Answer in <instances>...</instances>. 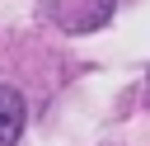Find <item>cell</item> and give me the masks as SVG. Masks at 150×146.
<instances>
[{
  "mask_svg": "<svg viewBox=\"0 0 150 146\" xmlns=\"http://www.w3.org/2000/svg\"><path fill=\"white\" fill-rule=\"evenodd\" d=\"M19 132H23V99L19 89L0 85V146H14Z\"/></svg>",
  "mask_w": 150,
  "mask_h": 146,
  "instance_id": "obj_1",
  "label": "cell"
}]
</instances>
